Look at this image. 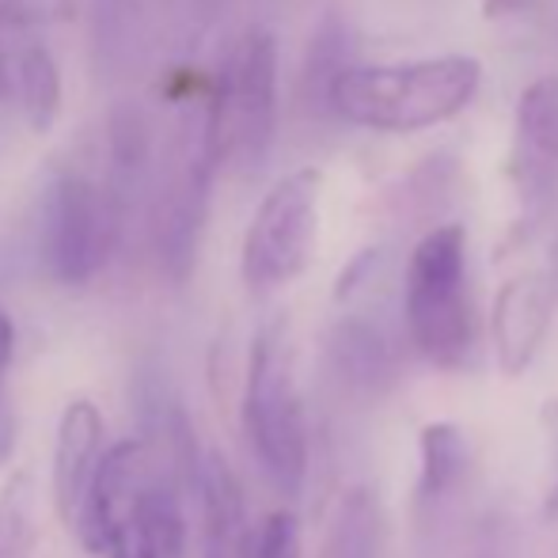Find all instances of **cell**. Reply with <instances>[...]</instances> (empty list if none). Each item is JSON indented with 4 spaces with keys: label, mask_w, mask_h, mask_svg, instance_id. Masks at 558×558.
Returning <instances> with one entry per match:
<instances>
[{
    "label": "cell",
    "mask_w": 558,
    "mask_h": 558,
    "mask_svg": "<svg viewBox=\"0 0 558 558\" xmlns=\"http://www.w3.org/2000/svg\"><path fill=\"white\" fill-rule=\"evenodd\" d=\"M31 27V8L23 0H0V88H12V53L8 43L23 38Z\"/></svg>",
    "instance_id": "7402d4cb"
},
{
    "label": "cell",
    "mask_w": 558,
    "mask_h": 558,
    "mask_svg": "<svg viewBox=\"0 0 558 558\" xmlns=\"http://www.w3.org/2000/svg\"><path fill=\"white\" fill-rule=\"evenodd\" d=\"M35 494L27 475H12L0 490V558H35Z\"/></svg>",
    "instance_id": "ffe728a7"
},
{
    "label": "cell",
    "mask_w": 558,
    "mask_h": 558,
    "mask_svg": "<svg viewBox=\"0 0 558 558\" xmlns=\"http://www.w3.org/2000/svg\"><path fill=\"white\" fill-rule=\"evenodd\" d=\"M12 353H15V324H12V316L0 308V407H8L4 380H8V368H12Z\"/></svg>",
    "instance_id": "cb8c5ba5"
},
{
    "label": "cell",
    "mask_w": 558,
    "mask_h": 558,
    "mask_svg": "<svg viewBox=\"0 0 558 558\" xmlns=\"http://www.w3.org/2000/svg\"><path fill=\"white\" fill-rule=\"evenodd\" d=\"M243 429L274 490L296 498L308 478V422L293 373V335L286 319H270L251 342L243 384Z\"/></svg>",
    "instance_id": "3957f363"
},
{
    "label": "cell",
    "mask_w": 558,
    "mask_h": 558,
    "mask_svg": "<svg viewBox=\"0 0 558 558\" xmlns=\"http://www.w3.org/2000/svg\"><path fill=\"white\" fill-rule=\"evenodd\" d=\"M536 0H483L486 20H509V15H524Z\"/></svg>",
    "instance_id": "d4e9b609"
},
{
    "label": "cell",
    "mask_w": 558,
    "mask_h": 558,
    "mask_svg": "<svg viewBox=\"0 0 558 558\" xmlns=\"http://www.w3.org/2000/svg\"><path fill=\"white\" fill-rule=\"evenodd\" d=\"M403 316L414 350L437 368L460 373L475 361L478 327L468 281V228L434 225L407 258Z\"/></svg>",
    "instance_id": "7a4b0ae2"
},
{
    "label": "cell",
    "mask_w": 558,
    "mask_h": 558,
    "mask_svg": "<svg viewBox=\"0 0 558 558\" xmlns=\"http://www.w3.org/2000/svg\"><path fill=\"white\" fill-rule=\"evenodd\" d=\"M148 163H153V125H148L145 111L133 104L114 107L104 137V186L125 214L145 186Z\"/></svg>",
    "instance_id": "9a60e30c"
},
{
    "label": "cell",
    "mask_w": 558,
    "mask_h": 558,
    "mask_svg": "<svg viewBox=\"0 0 558 558\" xmlns=\"http://www.w3.org/2000/svg\"><path fill=\"white\" fill-rule=\"evenodd\" d=\"M558 308V274L551 266H532L501 281L490 308L494 361L506 376H521L544 350Z\"/></svg>",
    "instance_id": "9c48e42d"
},
{
    "label": "cell",
    "mask_w": 558,
    "mask_h": 558,
    "mask_svg": "<svg viewBox=\"0 0 558 558\" xmlns=\"http://www.w3.org/2000/svg\"><path fill=\"white\" fill-rule=\"evenodd\" d=\"M125 209L84 171H58L46 186L43 221H38V255L58 286L81 289L107 270L118 240H122Z\"/></svg>",
    "instance_id": "5b68a950"
},
{
    "label": "cell",
    "mask_w": 558,
    "mask_h": 558,
    "mask_svg": "<svg viewBox=\"0 0 558 558\" xmlns=\"http://www.w3.org/2000/svg\"><path fill=\"white\" fill-rule=\"evenodd\" d=\"M217 171H221V163H217L214 141H209V111L198 107L183 118L179 137L171 141L153 206L156 263L175 286H183L198 263Z\"/></svg>",
    "instance_id": "8992f818"
},
{
    "label": "cell",
    "mask_w": 558,
    "mask_h": 558,
    "mask_svg": "<svg viewBox=\"0 0 558 558\" xmlns=\"http://www.w3.org/2000/svg\"><path fill=\"white\" fill-rule=\"evenodd\" d=\"M88 31L96 65L107 81L130 73L141 58L145 8L141 0H88Z\"/></svg>",
    "instance_id": "2e32d148"
},
{
    "label": "cell",
    "mask_w": 558,
    "mask_h": 558,
    "mask_svg": "<svg viewBox=\"0 0 558 558\" xmlns=\"http://www.w3.org/2000/svg\"><path fill=\"white\" fill-rule=\"evenodd\" d=\"M12 92L20 99V111L35 133H46L61 118V69L53 53L35 38H23L12 53Z\"/></svg>",
    "instance_id": "e0dca14e"
},
{
    "label": "cell",
    "mask_w": 558,
    "mask_h": 558,
    "mask_svg": "<svg viewBox=\"0 0 558 558\" xmlns=\"http://www.w3.org/2000/svg\"><path fill=\"white\" fill-rule=\"evenodd\" d=\"M104 456V414L92 399H73L61 414L58 445H53V498L76 544L88 532L92 494H96Z\"/></svg>",
    "instance_id": "8fae6325"
},
{
    "label": "cell",
    "mask_w": 558,
    "mask_h": 558,
    "mask_svg": "<svg viewBox=\"0 0 558 558\" xmlns=\"http://www.w3.org/2000/svg\"><path fill=\"white\" fill-rule=\"evenodd\" d=\"M107 539H111L107 547L111 558H183L186 524L171 475L148 471L111 509Z\"/></svg>",
    "instance_id": "30bf717a"
},
{
    "label": "cell",
    "mask_w": 558,
    "mask_h": 558,
    "mask_svg": "<svg viewBox=\"0 0 558 558\" xmlns=\"http://www.w3.org/2000/svg\"><path fill=\"white\" fill-rule=\"evenodd\" d=\"M483 65L471 53L399 61V65H350L331 88L327 111L376 133H418L448 122L475 99Z\"/></svg>",
    "instance_id": "6da1fadb"
},
{
    "label": "cell",
    "mask_w": 558,
    "mask_h": 558,
    "mask_svg": "<svg viewBox=\"0 0 558 558\" xmlns=\"http://www.w3.org/2000/svg\"><path fill=\"white\" fill-rule=\"evenodd\" d=\"M544 517H558V475H555L551 490H547V501H544Z\"/></svg>",
    "instance_id": "4316f807"
},
{
    "label": "cell",
    "mask_w": 558,
    "mask_h": 558,
    "mask_svg": "<svg viewBox=\"0 0 558 558\" xmlns=\"http://www.w3.org/2000/svg\"><path fill=\"white\" fill-rule=\"evenodd\" d=\"M471 468V445L452 422H426L418 429V486H414V513L418 524H434L460 494Z\"/></svg>",
    "instance_id": "5bb4252c"
},
{
    "label": "cell",
    "mask_w": 558,
    "mask_h": 558,
    "mask_svg": "<svg viewBox=\"0 0 558 558\" xmlns=\"http://www.w3.org/2000/svg\"><path fill=\"white\" fill-rule=\"evenodd\" d=\"M324 171L296 168L281 175L258 202L243 235L240 274L255 296H270L308 270L319 240Z\"/></svg>",
    "instance_id": "52a82bcc"
},
{
    "label": "cell",
    "mask_w": 558,
    "mask_h": 558,
    "mask_svg": "<svg viewBox=\"0 0 558 558\" xmlns=\"http://www.w3.org/2000/svg\"><path fill=\"white\" fill-rule=\"evenodd\" d=\"M380 555H384V506L376 498V490L353 486L331 521L324 558H380Z\"/></svg>",
    "instance_id": "ac0fdd59"
},
{
    "label": "cell",
    "mask_w": 558,
    "mask_h": 558,
    "mask_svg": "<svg viewBox=\"0 0 558 558\" xmlns=\"http://www.w3.org/2000/svg\"><path fill=\"white\" fill-rule=\"evenodd\" d=\"M255 558H304L301 521L289 509H274L255 532Z\"/></svg>",
    "instance_id": "44dd1931"
},
{
    "label": "cell",
    "mask_w": 558,
    "mask_h": 558,
    "mask_svg": "<svg viewBox=\"0 0 558 558\" xmlns=\"http://www.w3.org/2000/svg\"><path fill=\"white\" fill-rule=\"evenodd\" d=\"M380 258H384L380 247H365L361 255H353L350 266H345V270L338 274V286H335L338 301H350L353 293H361V289H365L368 281H373V274H376V266H380Z\"/></svg>",
    "instance_id": "603a6c76"
},
{
    "label": "cell",
    "mask_w": 558,
    "mask_h": 558,
    "mask_svg": "<svg viewBox=\"0 0 558 558\" xmlns=\"http://www.w3.org/2000/svg\"><path fill=\"white\" fill-rule=\"evenodd\" d=\"M327 373L350 396L380 399L399 380L396 345L376 324L361 316H345L327 335Z\"/></svg>",
    "instance_id": "7c38bea8"
},
{
    "label": "cell",
    "mask_w": 558,
    "mask_h": 558,
    "mask_svg": "<svg viewBox=\"0 0 558 558\" xmlns=\"http://www.w3.org/2000/svg\"><path fill=\"white\" fill-rule=\"evenodd\" d=\"M15 452V414L12 407H0V463H8Z\"/></svg>",
    "instance_id": "484cf974"
},
{
    "label": "cell",
    "mask_w": 558,
    "mask_h": 558,
    "mask_svg": "<svg viewBox=\"0 0 558 558\" xmlns=\"http://www.w3.org/2000/svg\"><path fill=\"white\" fill-rule=\"evenodd\" d=\"M194 486L202 501V558H255L247 501L221 452L202 456Z\"/></svg>",
    "instance_id": "4fadbf2b"
},
{
    "label": "cell",
    "mask_w": 558,
    "mask_h": 558,
    "mask_svg": "<svg viewBox=\"0 0 558 558\" xmlns=\"http://www.w3.org/2000/svg\"><path fill=\"white\" fill-rule=\"evenodd\" d=\"M350 27L342 20H324L319 31L308 43V58H304V76H301V96L308 107H327L331 104V88L338 76L350 69Z\"/></svg>",
    "instance_id": "d6986e66"
},
{
    "label": "cell",
    "mask_w": 558,
    "mask_h": 558,
    "mask_svg": "<svg viewBox=\"0 0 558 558\" xmlns=\"http://www.w3.org/2000/svg\"><path fill=\"white\" fill-rule=\"evenodd\" d=\"M206 111L217 163L235 171L263 168L274 145V130H278V38L274 31L247 27L228 46Z\"/></svg>",
    "instance_id": "277c9868"
},
{
    "label": "cell",
    "mask_w": 558,
    "mask_h": 558,
    "mask_svg": "<svg viewBox=\"0 0 558 558\" xmlns=\"http://www.w3.org/2000/svg\"><path fill=\"white\" fill-rule=\"evenodd\" d=\"M506 179L517 202V221L506 247H521L551 217L558 202V76H536L517 96L509 133Z\"/></svg>",
    "instance_id": "ba28073f"
}]
</instances>
